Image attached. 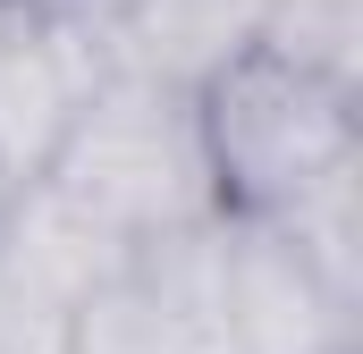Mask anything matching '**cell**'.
Masks as SVG:
<instances>
[{
	"mask_svg": "<svg viewBox=\"0 0 363 354\" xmlns=\"http://www.w3.org/2000/svg\"><path fill=\"white\" fill-rule=\"evenodd\" d=\"M34 185L60 194L110 245H152V236L220 219V185H211L194 93L169 85V76H144V68H110L77 101L60 152L43 161Z\"/></svg>",
	"mask_w": 363,
	"mask_h": 354,
	"instance_id": "obj_1",
	"label": "cell"
},
{
	"mask_svg": "<svg viewBox=\"0 0 363 354\" xmlns=\"http://www.w3.org/2000/svg\"><path fill=\"white\" fill-rule=\"evenodd\" d=\"M194 118H203L220 211H237V219H279L296 194H313L321 177L363 161L355 85H330L262 42L194 85Z\"/></svg>",
	"mask_w": 363,
	"mask_h": 354,
	"instance_id": "obj_2",
	"label": "cell"
},
{
	"mask_svg": "<svg viewBox=\"0 0 363 354\" xmlns=\"http://www.w3.org/2000/svg\"><path fill=\"white\" fill-rule=\"evenodd\" d=\"M68 354H237L220 321V219L127 245L77 304Z\"/></svg>",
	"mask_w": 363,
	"mask_h": 354,
	"instance_id": "obj_3",
	"label": "cell"
},
{
	"mask_svg": "<svg viewBox=\"0 0 363 354\" xmlns=\"http://www.w3.org/2000/svg\"><path fill=\"white\" fill-rule=\"evenodd\" d=\"M220 321L237 354H355V304L271 219L220 211Z\"/></svg>",
	"mask_w": 363,
	"mask_h": 354,
	"instance_id": "obj_4",
	"label": "cell"
},
{
	"mask_svg": "<svg viewBox=\"0 0 363 354\" xmlns=\"http://www.w3.org/2000/svg\"><path fill=\"white\" fill-rule=\"evenodd\" d=\"M271 0H101V34L118 51V68L203 85L211 68H228L237 51H254Z\"/></svg>",
	"mask_w": 363,
	"mask_h": 354,
	"instance_id": "obj_5",
	"label": "cell"
},
{
	"mask_svg": "<svg viewBox=\"0 0 363 354\" xmlns=\"http://www.w3.org/2000/svg\"><path fill=\"white\" fill-rule=\"evenodd\" d=\"M271 228L363 312V161H355V169H338V177H321L313 194H296Z\"/></svg>",
	"mask_w": 363,
	"mask_h": 354,
	"instance_id": "obj_6",
	"label": "cell"
},
{
	"mask_svg": "<svg viewBox=\"0 0 363 354\" xmlns=\"http://www.w3.org/2000/svg\"><path fill=\"white\" fill-rule=\"evenodd\" d=\"M262 51L330 76V85H355L363 68V0H271L262 8Z\"/></svg>",
	"mask_w": 363,
	"mask_h": 354,
	"instance_id": "obj_7",
	"label": "cell"
},
{
	"mask_svg": "<svg viewBox=\"0 0 363 354\" xmlns=\"http://www.w3.org/2000/svg\"><path fill=\"white\" fill-rule=\"evenodd\" d=\"M0 202H9V185H0Z\"/></svg>",
	"mask_w": 363,
	"mask_h": 354,
	"instance_id": "obj_8",
	"label": "cell"
}]
</instances>
